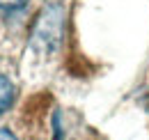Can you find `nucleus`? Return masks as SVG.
<instances>
[{
  "mask_svg": "<svg viewBox=\"0 0 149 140\" xmlns=\"http://www.w3.org/2000/svg\"><path fill=\"white\" fill-rule=\"evenodd\" d=\"M60 35H62V9L53 5V7L44 9V14L39 16L32 44L44 48V51H48V48H53L60 41Z\"/></svg>",
  "mask_w": 149,
  "mask_h": 140,
  "instance_id": "obj_1",
  "label": "nucleus"
},
{
  "mask_svg": "<svg viewBox=\"0 0 149 140\" xmlns=\"http://www.w3.org/2000/svg\"><path fill=\"white\" fill-rule=\"evenodd\" d=\"M14 101V85L7 76L0 74V113H5Z\"/></svg>",
  "mask_w": 149,
  "mask_h": 140,
  "instance_id": "obj_2",
  "label": "nucleus"
},
{
  "mask_svg": "<svg viewBox=\"0 0 149 140\" xmlns=\"http://www.w3.org/2000/svg\"><path fill=\"white\" fill-rule=\"evenodd\" d=\"M28 0H0V12H16L21 7H25Z\"/></svg>",
  "mask_w": 149,
  "mask_h": 140,
  "instance_id": "obj_3",
  "label": "nucleus"
},
{
  "mask_svg": "<svg viewBox=\"0 0 149 140\" xmlns=\"http://www.w3.org/2000/svg\"><path fill=\"white\" fill-rule=\"evenodd\" d=\"M0 140H16L9 131H5V129H0Z\"/></svg>",
  "mask_w": 149,
  "mask_h": 140,
  "instance_id": "obj_4",
  "label": "nucleus"
}]
</instances>
